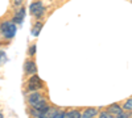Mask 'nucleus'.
I'll list each match as a JSON object with an SVG mask.
<instances>
[{"label": "nucleus", "instance_id": "f257e3e1", "mask_svg": "<svg viewBox=\"0 0 132 118\" xmlns=\"http://www.w3.org/2000/svg\"><path fill=\"white\" fill-rule=\"evenodd\" d=\"M28 101H29V104H30L35 109H44L45 106H48L46 100L44 99L38 92H33V93H30V94H29V97H28Z\"/></svg>", "mask_w": 132, "mask_h": 118}, {"label": "nucleus", "instance_id": "f03ea898", "mask_svg": "<svg viewBox=\"0 0 132 118\" xmlns=\"http://www.w3.org/2000/svg\"><path fill=\"white\" fill-rule=\"evenodd\" d=\"M0 33L5 38H13L16 34V25L11 21H4L0 24Z\"/></svg>", "mask_w": 132, "mask_h": 118}, {"label": "nucleus", "instance_id": "7ed1b4c3", "mask_svg": "<svg viewBox=\"0 0 132 118\" xmlns=\"http://www.w3.org/2000/svg\"><path fill=\"white\" fill-rule=\"evenodd\" d=\"M29 9H30V13L35 16L36 18H41L44 16V13H45V7H44L42 3H40V2L32 3L30 7H29Z\"/></svg>", "mask_w": 132, "mask_h": 118}, {"label": "nucleus", "instance_id": "20e7f679", "mask_svg": "<svg viewBox=\"0 0 132 118\" xmlns=\"http://www.w3.org/2000/svg\"><path fill=\"white\" fill-rule=\"evenodd\" d=\"M27 87H28V89L32 92H35V91H38V89H41L42 87H44V83L41 81V79L37 76V75H32V78L28 80V84H27Z\"/></svg>", "mask_w": 132, "mask_h": 118}, {"label": "nucleus", "instance_id": "39448f33", "mask_svg": "<svg viewBox=\"0 0 132 118\" xmlns=\"http://www.w3.org/2000/svg\"><path fill=\"white\" fill-rule=\"evenodd\" d=\"M24 71L27 75H29V76H32V75H36L37 72V67H36V63L33 60H27L25 64H24Z\"/></svg>", "mask_w": 132, "mask_h": 118}, {"label": "nucleus", "instance_id": "423d86ee", "mask_svg": "<svg viewBox=\"0 0 132 118\" xmlns=\"http://www.w3.org/2000/svg\"><path fill=\"white\" fill-rule=\"evenodd\" d=\"M24 15H25V9L21 8L20 10H17V12H16V15H15L13 20H12V23H15V24H21V23H23V20H24Z\"/></svg>", "mask_w": 132, "mask_h": 118}, {"label": "nucleus", "instance_id": "0eeeda50", "mask_svg": "<svg viewBox=\"0 0 132 118\" xmlns=\"http://www.w3.org/2000/svg\"><path fill=\"white\" fill-rule=\"evenodd\" d=\"M98 109L95 108H89V109H86L82 114V118H95V115L98 114Z\"/></svg>", "mask_w": 132, "mask_h": 118}, {"label": "nucleus", "instance_id": "6e6552de", "mask_svg": "<svg viewBox=\"0 0 132 118\" xmlns=\"http://www.w3.org/2000/svg\"><path fill=\"white\" fill-rule=\"evenodd\" d=\"M107 110L111 113L112 115H118L119 113H122L123 112V109L120 108V106L118 105V104H112V105H110L108 108H107Z\"/></svg>", "mask_w": 132, "mask_h": 118}, {"label": "nucleus", "instance_id": "1a4fd4ad", "mask_svg": "<svg viewBox=\"0 0 132 118\" xmlns=\"http://www.w3.org/2000/svg\"><path fill=\"white\" fill-rule=\"evenodd\" d=\"M66 118H82V114L79 110H70L66 113Z\"/></svg>", "mask_w": 132, "mask_h": 118}, {"label": "nucleus", "instance_id": "9d476101", "mask_svg": "<svg viewBox=\"0 0 132 118\" xmlns=\"http://www.w3.org/2000/svg\"><path fill=\"white\" fill-rule=\"evenodd\" d=\"M41 28H42V24H41V23L35 24V26H33V29H32V36L37 37V36L40 34V30H41Z\"/></svg>", "mask_w": 132, "mask_h": 118}, {"label": "nucleus", "instance_id": "9b49d317", "mask_svg": "<svg viewBox=\"0 0 132 118\" xmlns=\"http://www.w3.org/2000/svg\"><path fill=\"white\" fill-rule=\"evenodd\" d=\"M123 109H124L126 112H131V110H132V97L128 99V100L126 101V104H124V106H123Z\"/></svg>", "mask_w": 132, "mask_h": 118}, {"label": "nucleus", "instance_id": "f8f14e48", "mask_svg": "<svg viewBox=\"0 0 132 118\" xmlns=\"http://www.w3.org/2000/svg\"><path fill=\"white\" fill-rule=\"evenodd\" d=\"M98 118H115L111 113H110L108 110L107 112H102V113H99V117Z\"/></svg>", "mask_w": 132, "mask_h": 118}, {"label": "nucleus", "instance_id": "ddd939ff", "mask_svg": "<svg viewBox=\"0 0 132 118\" xmlns=\"http://www.w3.org/2000/svg\"><path fill=\"white\" fill-rule=\"evenodd\" d=\"M53 118H66V114H65V112H62V110H57L56 114L53 115Z\"/></svg>", "mask_w": 132, "mask_h": 118}, {"label": "nucleus", "instance_id": "4468645a", "mask_svg": "<svg viewBox=\"0 0 132 118\" xmlns=\"http://www.w3.org/2000/svg\"><path fill=\"white\" fill-rule=\"evenodd\" d=\"M115 118H129V115H128V113L126 110H123L122 113H119L118 115H115Z\"/></svg>", "mask_w": 132, "mask_h": 118}, {"label": "nucleus", "instance_id": "2eb2a0df", "mask_svg": "<svg viewBox=\"0 0 132 118\" xmlns=\"http://www.w3.org/2000/svg\"><path fill=\"white\" fill-rule=\"evenodd\" d=\"M35 51H36V47H35V45H33L30 49H29V54L32 55V54H35Z\"/></svg>", "mask_w": 132, "mask_h": 118}, {"label": "nucleus", "instance_id": "dca6fc26", "mask_svg": "<svg viewBox=\"0 0 132 118\" xmlns=\"http://www.w3.org/2000/svg\"><path fill=\"white\" fill-rule=\"evenodd\" d=\"M4 57H5L4 52H0V63H2V58H4Z\"/></svg>", "mask_w": 132, "mask_h": 118}, {"label": "nucleus", "instance_id": "f3484780", "mask_svg": "<svg viewBox=\"0 0 132 118\" xmlns=\"http://www.w3.org/2000/svg\"><path fill=\"white\" fill-rule=\"evenodd\" d=\"M12 2H13V3H16V4H20L21 2H23V0H12Z\"/></svg>", "mask_w": 132, "mask_h": 118}, {"label": "nucleus", "instance_id": "a211bd4d", "mask_svg": "<svg viewBox=\"0 0 132 118\" xmlns=\"http://www.w3.org/2000/svg\"><path fill=\"white\" fill-rule=\"evenodd\" d=\"M0 118H3V113L2 112H0Z\"/></svg>", "mask_w": 132, "mask_h": 118}]
</instances>
